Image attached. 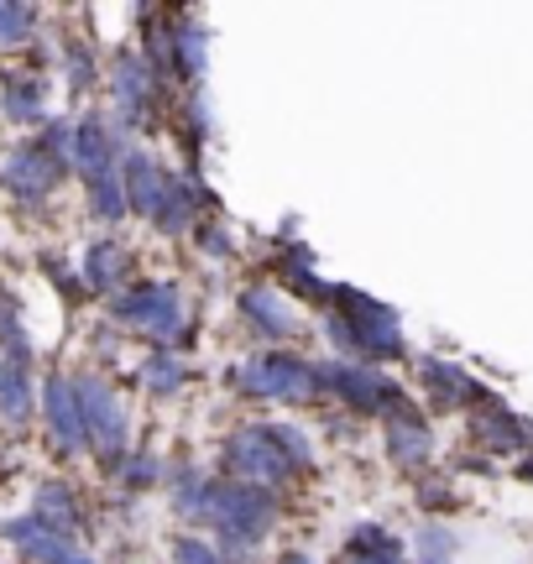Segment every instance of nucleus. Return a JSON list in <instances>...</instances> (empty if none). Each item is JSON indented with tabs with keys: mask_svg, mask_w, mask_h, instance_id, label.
<instances>
[{
	"mask_svg": "<svg viewBox=\"0 0 533 564\" xmlns=\"http://www.w3.org/2000/svg\"><path fill=\"white\" fill-rule=\"evenodd\" d=\"M42 429L58 455H84V423H79V398H74V377H53L42 392Z\"/></svg>",
	"mask_w": 533,
	"mask_h": 564,
	"instance_id": "9b49d317",
	"label": "nucleus"
},
{
	"mask_svg": "<svg viewBox=\"0 0 533 564\" xmlns=\"http://www.w3.org/2000/svg\"><path fill=\"white\" fill-rule=\"evenodd\" d=\"M74 398H79V423H84V444L100 455V460H121L126 444H131V413H126L121 392L95 377V371H84L74 377Z\"/></svg>",
	"mask_w": 533,
	"mask_h": 564,
	"instance_id": "423d86ee",
	"label": "nucleus"
},
{
	"mask_svg": "<svg viewBox=\"0 0 533 564\" xmlns=\"http://www.w3.org/2000/svg\"><path fill=\"white\" fill-rule=\"evenodd\" d=\"M382 444H388V455L398 465H429L434 455V434L429 423L418 419V408H392L388 419H382Z\"/></svg>",
	"mask_w": 533,
	"mask_h": 564,
	"instance_id": "ddd939ff",
	"label": "nucleus"
},
{
	"mask_svg": "<svg viewBox=\"0 0 533 564\" xmlns=\"http://www.w3.org/2000/svg\"><path fill=\"white\" fill-rule=\"evenodd\" d=\"M126 278H131V251H126L121 241H95L89 251H84L79 282L89 288V293L110 299V293H121L126 288Z\"/></svg>",
	"mask_w": 533,
	"mask_h": 564,
	"instance_id": "4468645a",
	"label": "nucleus"
},
{
	"mask_svg": "<svg viewBox=\"0 0 533 564\" xmlns=\"http://www.w3.org/2000/svg\"><path fill=\"white\" fill-rule=\"evenodd\" d=\"M74 162H79L95 220L105 225L126 220L131 209H126V188H121V137H116V126H105L100 116H84L74 126Z\"/></svg>",
	"mask_w": 533,
	"mask_h": 564,
	"instance_id": "f03ea898",
	"label": "nucleus"
},
{
	"mask_svg": "<svg viewBox=\"0 0 533 564\" xmlns=\"http://www.w3.org/2000/svg\"><path fill=\"white\" fill-rule=\"evenodd\" d=\"M0 356L6 361H32V340H26V324H21V308L17 299H6L0 303Z\"/></svg>",
	"mask_w": 533,
	"mask_h": 564,
	"instance_id": "4be33fe9",
	"label": "nucleus"
},
{
	"mask_svg": "<svg viewBox=\"0 0 533 564\" xmlns=\"http://www.w3.org/2000/svg\"><path fill=\"white\" fill-rule=\"evenodd\" d=\"M68 162H74V126H47L37 141L11 152V162L0 167V188L21 204H42L63 183Z\"/></svg>",
	"mask_w": 533,
	"mask_h": 564,
	"instance_id": "7ed1b4c3",
	"label": "nucleus"
},
{
	"mask_svg": "<svg viewBox=\"0 0 533 564\" xmlns=\"http://www.w3.org/2000/svg\"><path fill=\"white\" fill-rule=\"evenodd\" d=\"M32 518L47 523L53 533H63V539H74V533L84 528V507L74 502V491H68V486L53 481V486H42L37 491V512H32Z\"/></svg>",
	"mask_w": 533,
	"mask_h": 564,
	"instance_id": "a211bd4d",
	"label": "nucleus"
},
{
	"mask_svg": "<svg viewBox=\"0 0 533 564\" xmlns=\"http://www.w3.org/2000/svg\"><path fill=\"white\" fill-rule=\"evenodd\" d=\"M32 413H37V387H32V371H26L21 361H6V356H0V419L17 429V423H26Z\"/></svg>",
	"mask_w": 533,
	"mask_h": 564,
	"instance_id": "f3484780",
	"label": "nucleus"
},
{
	"mask_svg": "<svg viewBox=\"0 0 533 564\" xmlns=\"http://www.w3.org/2000/svg\"><path fill=\"white\" fill-rule=\"evenodd\" d=\"M116 481H121L126 491H146V486L163 481V460H157V455H142V449H137V455L126 449L121 460H116Z\"/></svg>",
	"mask_w": 533,
	"mask_h": 564,
	"instance_id": "5701e85b",
	"label": "nucleus"
},
{
	"mask_svg": "<svg viewBox=\"0 0 533 564\" xmlns=\"http://www.w3.org/2000/svg\"><path fill=\"white\" fill-rule=\"evenodd\" d=\"M226 476L241 486H257V491H278V486H287L298 470L287 460L278 429H272V423H251V429H236L226 440Z\"/></svg>",
	"mask_w": 533,
	"mask_h": 564,
	"instance_id": "0eeeda50",
	"label": "nucleus"
},
{
	"mask_svg": "<svg viewBox=\"0 0 533 564\" xmlns=\"http://www.w3.org/2000/svg\"><path fill=\"white\" fill-rule=\"evenodd\" d=\"M0 533H6V539H11L26 560H37V564H95L79 544H74V539L53 533V528L37 523V518H11Z\"/></svg>",
	"mask_w": 533,
	"mask_h": 564,
	"instance_id": "f8f14e48",
	"label": "nucleus"
},
{
	"mask_svg": "<svg viewBox=\"0 0 533 564\" xmlns=\"http://www.w3.org/2000/svg\"><path fill=\"white\" fill-rule=\"evenodd\" d=\"M283 564H314V560H308V554H287Z\"/></svg>",
	"mask_w": 533,
	"mask_h": 564,
	"instance_id": "cd10ccee",
	"label": "nucleus"
},
{
	"mask_svg": "<svg viewBox=\"0 0 533 564\" xmlns=\"http://www.w3.org/2000/svg\"><path fill=\"white\" fill-rule=\"evenodd\" d=\"M450 554H455V539L445 533V528H424L418 533V564H450Z\"/></svg>",
	"mask_w": 533,
	"mask_h": 564,
	"instance_id": "a878e982",
	"label": "nucleus"
},
{
	"mask_svg": "<svg viewBox=\"0 0 533 564\" xmlns=\"http://www.w3.org/2000/svg\"><path fill=\"white\" fill-rule=\"evenodd\" d=\"M476 434H481V444L487 449H518V444L529 440V429H523V419L518 413H508V408H497V403H487V413H476Z\"/></svg>",
	"mask_w": 533,
	"mask_h": 564,
	"instance_id": "aec40b11",
	"label": "nucleus"
},
{
	"mask_svg": "<svg viewBox=\"0 0 533 564\" xmlns=\"http://www.w3.org/2000/svg\"><path fill=\"white\" fill-rule=\"evenodd\" d=\"M0 110H6V121L37 126L47 116V79L42 74H11L0 84Z\"/></svg>",
	"mask_w": 533,
	"mask_h": 564,
	"instance_id": "dca6fc26",
	"label": "nucleus"
},
{
	"mask_svg": "<svg viewBox=\"0 0 533 564\" xmlns=\"http://www.w3.org/2000/svg\"><path fill=\"white\" fill-rule=\"evenodd\" d=\"M346 564H409V560H403V544L392 539L388 528L361 523L346 544Z\"/></svg>",
	"mask_w": 533,
	"mask_h": 564,
	"instance_id": "6ab92c4d",
	"label": "nucleus"
},
{
	"mask_svg": "<svg viewBox=\"0 0 533 564\" xmlns=\"http://www.w3.org/2000/svg\"><path fill=\"white\" fill-rule=\"evenodd\" d=\"M319 371V392H335L350 413H382L388 419L392 408H403L409 398L377 371V366H356V361H314Z\"/></svg>",
	"mask_w": 533,
	"mask_h": 564,
	"instance_id": "6e6552de",
	"label": "nucleus"
},
{
	"mask_svg": "<svg viewBox=\"0 0 533 564\" xmlns=\"http://www.w3.org/2000/svg\"><path fill=\"white\" fill-rule=\"evenodd\" d=\"M188 382V366L173 356V350H157V356H146L142 361V387L146 392H157V398H167V392H184Z\"/></svg>",
	"mask_w": 533,
	"mask_h": 564,
	"instance_id": "412c9836",
	"label": "nucleus"
},
{
	"mask_svg": "<svg viewBox=\"0 0 533 564\" xmlns=\"http://www.w3.org/2000/svg\"><path fill=\"white\" fill-rule=\"evenodd\" d=\"M173 564H241V560H230V554H226L220 544H215V539L184 533V539L173 544Z\"/></svg>",
	"mask_w": 533,
	"mask_h": 564,
	"instance_id": "393cba45",
	"label": "nucleus"
},
{
	"mask_svg": "<svg viewBox=\"0 0 533 564\" xmlns=\"http://www.w3.org/2000/svg\"><path fill=\"white\" fill-rule=\"evenodd\" d=\"M236 392L241 398H262V403H314L319 398V371L314 361L293 356V350H262L251 361L236 366Z\"/></svg>",
	"mask_w": 533,
	"mask_h": 564,
	"instance_id": "20e7f679",
	"label": "nucleus"
},
{
	"mask_svg": "<svg viewBox=\"0 0 533 564\" xmlns=\"http://www.w3.org/2000/svg\"><path fill=\"white\" fill-rule=\"evenodd\" d=\"M110 314L131 335H146V340H157L163 350L188 335V303L178 282H142V288H131V293H121V299L110 303Z\"/></svg>",
	"mask_w": 533,
	"mask_h": 564,
	"instance_id": "39448f33",
	"label": "nucleus"
},
{
	"mask_svg": "<svg viewBox=\"0 0 533 564\" xmlns=\"http://www.w3.org/2000/svg\"><path fill=\"white\" fill-rule=\"evenodd\" d=\"M32 32H37V11L0 0V47H17V42H26Z\"/></svg>",
	"mask_w": 533,
	"mask_h": 564,
	"instance_id": "b1692460",
	"label": "nucleus"
},
{
	"mask_svg": "<svg viewBox=\"0 0 533 564\" xmlns=\"http://www.w3.org/2000/svg\"><path fill=\"white\" fill-rule=\"evenodd\" d=\"M199 241H205V251H215V257H230V236L215 225V230H199Z\"/></svg>",
	"mask_w": 533,
	"mask_h": 564,
	"instance_id": "bb28decb",
	"label": "nucleus"
},
{
	"mask_svg": "<svg viewBox=\"0 0 533 564\" xmlns=\"http://www.w3.org/2000/svg\"><path fill=\"white\" fill-rule=\"evenodd\" d=\"M163 95V79L146 68L142 53H116L110 63V100H116V126H142L152 116V105Z\"/></svg>",
	"mask_w": 533,
	"mask_h": 564,
	"instance_id": "1a4fd4ad",
	"label": "nucleus"
},
{
	"mask_svg": "<svg viewBox=\"0 0 533 564\" xmlns=\"http://www.w3.org/2000/svg\"><path fill=\"white\" fill-rule=\"evenodd\" d=\"M418 382L429 392L434 408H466V403H487V392L481 382H471L460 366L450 361H418Z\"/></svg>",
	"mask_w": 533,
	"mask_h": 564,
	"instance_id": "2eb2a0df",
	"label": "nucleus"
},
{
	"mask_svg": "<svg viewBox=\"0 0 533 564\" xmlns=\"http://www.w3.org/2000/svg\"><path fill=\"white\" fill-rule=\"evenodd\" d=\"M325 335L335 350L361 356V361H392V356H403L398 314L382 308L377 299H367V293H356V288H335V293H329Z\"/></svg>",
	"mask_w": 533,
	"mask_h": 564,
	"instance_id": "f257e3e1",
	"label": "nucleus"
},
{
	"mask_svg": "<svg viewBox=\"0 0 533 564\" xmlns=\"http://www.w3.org/2000/svg\"><path fill=\"white\" fill-rule=\"evenodd\" d=\"M241 319L251 324V335H257V340H272L278 350H283L287 340H298V335H304L298 308H293L278 288H266V282H257V288L241 293Z\"/></svg>",
	"mask_w": 533,
	"mask_h": 564,
	"instance_id": "9d476101",
	"label": "nucleus"
},
{
	"mask_svg": "<svg viewBox=\"0 0 533 564\" xmlns=\"http://www.w3.org/2000/svg\"><path fill=\"white\" fill-rule=\"evenodd\" d=\"M523 476H529V481H533V460H529V465H523Z\"/></svg>",
	"mask_w": 533,
	"mask_h": 564,
	"instance_id": "c85d7f7f",
	"label": "nucleus"
}]
</instances>
